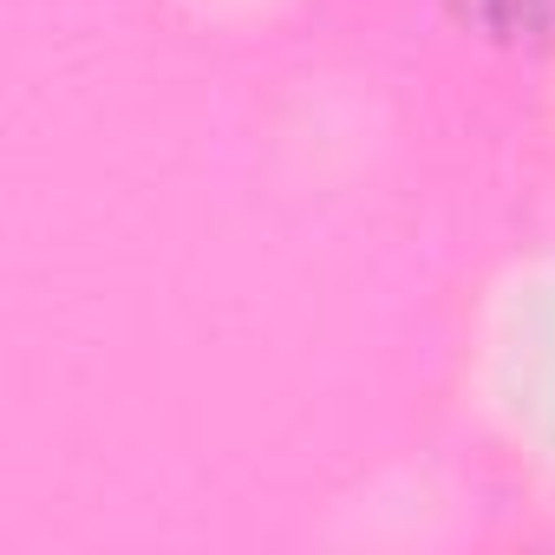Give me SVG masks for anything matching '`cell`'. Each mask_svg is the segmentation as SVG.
<instances>
[{
	"label": "cell",
	"instance_id": "6da1fadb",
	"mask_svg": "<svg viewBox=\"0 0 555 555\" xmlns=\"http://www.w3.org/2000/svg\"><path fill=\"white\" fill-rule=\"evenodd\" d=\"M451 14L509 47H555V0H451Z\"/></svg>",
	"mask_w": 555,
	"mask_h": 555
}]
</instances>
